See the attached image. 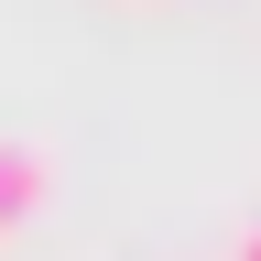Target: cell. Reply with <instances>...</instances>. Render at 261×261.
Wrapping results in <instances>:
<instances>
[{
  "label": "cell",
  "instance_id": "7a4b0ae2",
  "mask_svg": "<svg viewBox=\"0 0 261 261\" xmlns=\"http://www.w3.org/2000/svg\"><path fill=\"white\" fill-rule=\"evenodd\" d=\"M228 261H261V218H250V228H240V250H228Z\"/></svg>",
  "mask_w": 261,
  "mask_h": 261
},
{
  "label": "cell",
  "instance_id": "6da1fadb",
  "mask_svg": "<svg viewBox=\"0 0 261 261\" xmlns=\"http://www.w3.org/2000/svg\"><path fill=\"white\" fill-rule=\"evenodd\" d=\"M44 196H55V152H44V142H11V130H0V240L44 218Z\"/></svg>",
  "mask_w": 261,
  "mask_h": 261
}]
</instances>
